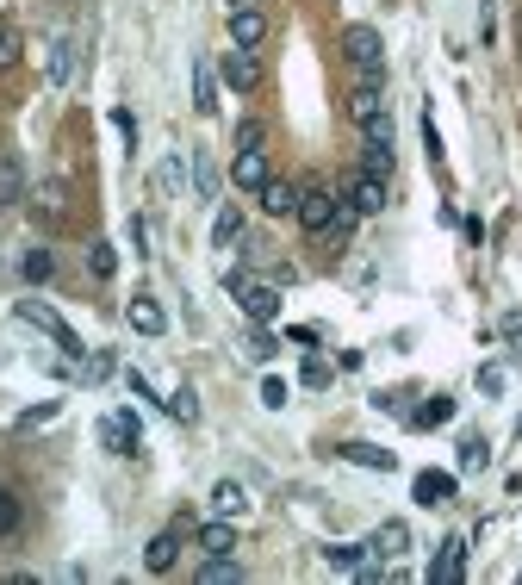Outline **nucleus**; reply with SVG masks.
I'll use <instances>...</instances> for the list:
<instances>
[{
	"instance_id": "23",
	"label": "nucleus",
	"mask_w": 522,
	"mask_h": 585,
	"mask_svg": "<svg viewBox=\"0 0 522 585\" xmlns=\"http://www.w3.org/2000/svg\"><path fill=\"white\" fill-rule=\"evenodd\" d=\"M112 268H119V249H112L106 237H94L87 243V274H94V281H112Z\"/></svg>"
},
{
	"instance_id": "36",
	"label": "nucleus",
	"mask_w": 522,
	"mask_h": 585,
	"mask_svg": "<svg viewBox=\"0 0 522 585\" xmlns=\"http://www.w3.org/2000/svg\"><path fill=\"white\" fill-rule=\"evenodd\" d=\"M193 187L206 193V200H212V193H218V175H212V162H206V156H193Z\"/></svg>"
},
{
	"instance_id": "34",
	"label": "nucleus",
	"mask_w": 522,
	"mask_h": 585,
	"mask_svg": "<svg viewBox=\"0 0 522 585\" xmlns=\"http://www.w3.org/2000/svg\"><path fill=\"white\" fill-rule=\"evenodd\" d=\"M361 169L386 181V175H392V150H386V144H367V162H361Z\"/></svg>"
},
{
	"instance_id": "39",
	"label": "nucleus",
	"mask_w": 522,
	"mask_h": 585,
	"mask_svg": "<svg viewBox=\"0 0 522 585\" xmlns=\"http://www.w3.org/2000/svg\"><path fill=\"white\" fill-rule=\"evenodd\" d=\"M243 355H249V361H268V355H274V337H268V330H255V337L243 343Z\"/></svg>"
},
{
	"instance_id": "35",
	"label": "nucleus",
	"mask_w": 522,
	"mask_h": 585,
	"mask_svg": "<svg viewBox=\"0 0 522 585\" xmlns=\"http://www.w3.org/2000/svg\"><path fill=\"white\" fill-rule=\"evenodd\" d=\"M485 461H491V449H485L479 436H467V442H460V467H467V473H473V467H485Z\"/></svg>"
},
{
	"instance_id": "12",
	"label": "nucleus",
	"mask_w": 522,
	"mask_h": 585,
	"mask_svg": "<svg viewBox=\"0 0 522 585\" xmlns=\"http://www.w3.org/2000/svg\"><path fill=\"white\" fill-rule=\"evenodd\" d=\"M348 119H355L361 131H367L373 119H386V94H380V81H361V88L348 94Z\"/></svg>"
},
{
	"instance_id": "25",
	"label": "nucleus",
	"mask_w": 522,
	"mask_h": 585,
	"mask_svg": "<svg viewBox=\"0 0 522 585\" xmlns=\"http://www.w3.org/2000/svg\"><path fill=\"white\" fill-rule=\"evenodd\" d=\"M324 561H330L336 573H355V567L367 561V542H330V548H324Z\"/></svg>"
},
{
	"instance_id": "10",
	"label": "nucleus",
	"mask_w": 522,
	"mask_h": 585,
	"mask_svg": "<svg viewBox=\"0 0 522 585\" xmlns=\"http://www.w3.org/2000/svg\"><path fill=\"white\" fill-rule=\"evenodd\" d=\"M460 573H467V536H448L429 567V585H460Z\"/></svg>"
},
{
	"instance_id": "37",
	"label": "nucleus",
	"mask_w": 522,
	"mask_h": 585,
	"mask_svg": "<svg viewBox=\"0 0 522 585\" xmlns=\"http://www.w3.org/2000/svg\"><path fill=\"white\" fill-rule=\"evenodd\" d=\"M299 380H305V386H330V361H317V355H311L305 368H299Z\"/></svg>"
},
{
	"instance_id": "29",
	"label": "nucleus",
	"mask_w": 522,
	"mask_h": 585,
	"mask_svg": "<svg viewBox=\"0 0 522 585\" xmlns=\"http://www.w3.org/2000/svg\"><path fill=\"white\" fill-rule=\"evenodd\" d=\"M19 57H25V32H19L13 19H0V69H13Z\"/></svg>"
},
{
	"instance_id": "24",
	"label": "nucleus",
	"mask_w": 522,
	"mask_h": 585,
	"mask_svg": "<svg viewBox=\"0 0 522 585\" xmlns=\"http://www.w3.org/2000/svg\"><path fill=\"white\" fill-rule=\"evenodd\" d=\"M206 585H243V567L230 561V554H206V567H199Z\"/></svg>"
},
{
	"instance_id": "40",
	"label": "nucleus",
	"mask_w": 522,
	"mask_h": 585,
	"mask_svg": "<svg viewBox=\"0 0 522 585\" xmlns=\"http://www.w3.org/2000/svg\"><path fill=\"white\" fill-rule=\"evenodd\" d=\"M261 137H268V131H261L255 119H243V125H237V150H261Z\"/></svg>"
},
{
	"instance_id": "42",
	"label": "nucleus",
	"mask_w": 522,
	"mask_h": 585,
	"mask_svg": "<svg viewBox=\"0 0 522 585\" xmlns=\"http://www.w3.org/2000/svg\"><path fill=\"white\" fill-rule=\"evenodd\" d=\"M367 144H386V150H392V119H373V125H367Z\"/></svg>"
},
{
	"instance_id": "16",
	"label": "nucleus",
	"mask_w": 522,
	"mask_h": 585,
	"mask_svg": "<svg viewBox=\"0 0 522 585\" xmlns=\"http://www.w3.org/2000/svg\"><path fill=\"white\" fill-rule=\"evenodd\" d=\"M174 561H181V529H162V536H150V548H143V567H150V573H168Z\"/></svg>"
},
{
	"instance_id": "4",
	"label": "nucleus",
	"mask_w": 522,
	"mask_h": 585,
	"mask_svg": "<svg viewBox=\"0 0 522 585\" xmlns=\"http://www.w3.org/2000/svg\"><path fill=\"white\" fill-rule=\"evenodd\" d=\"M100 442L112 455H143V424H137V411H106L100 417Z\"/></svg>"
},
{
	"instance_id": "1",
	"label": "nucleus",
	"mask_w": 522,
	"mask_h": 585,
	"mask_svg": "<svg viewBox=\"0 0 522 585\" xmlns=\"http://www.w3.org/2000/svg\"><path fill=\"white\" fill-rule=\"evenodd\" d=\"M342 57L355 63L361 81H380V75H386V44H380V32H373V25H348V32H342Z\"/></svg>"
},
{
	"instance_id": "8",
	"label": "nucleus",
	"mask_w": 522,
	"mask_h": 585,
	"mask_svg": "<svg viewBox=\"0 0 522 585\" xmlns=\"http://www.w3.org/2000/svg\"><path fill=\"white\" fill-rule=\"evenodd\" d=\"M454 492H460V480H454V473H435V467H423L417 480H411V498H417V505H429V511L454 505Z\"/></svg>"
},
{
	"instance_id": "9",
	"label": "nucleus",
	"mask_w": 522,
	"mask_h": 585,
	"mask_svg": "<svg viewBox=\"0 0 522 585\" xmlns=\"http://www.w3.org/2000/svg\"><path fill=\"white\" fill-rule=\"evenodd\" d=\"M230 44H237V50H261V44H268V19H261V7H230Z\"/></svg>"
},
{
	"instance_id": "17",
	"label": "nucleus",
	"mask_w": 522,
	"mask_h": 585,
	"mask_svg": "<svg viewBox=\"0 0 522 585\" xmlns=\"http://www.w3.org/2000/svg\"><path fill=\"white\" fill-rule=\"evenodd\" d=\"M367 554H380V561L411 554V529H404V523H380V529H373V542H367Z\"/></svg>"
},
{
	"instance_id": "33",
	"label": "nucleus",
	"mask_w": 522,
	"mask_h": 585,
	"mask_svg": "<svg viewBox=\"0 0 522 585\" xmlns=\"http://www.w3.org/2000/svg\"><path fill=\"white\" fill-rule=\"evenodd\" d=\"M19 492H7V486H0V536H13V529H19Z\"/></svg>"
},
{
	"instance_id": "43",
	"label": "nucleus",
	"mask_w": 522,
	"mask_h": 585,
	"mask_svg": "<svg viewBox=\"0 0 522 585\" xmlns=\"http://www.w3.org/2000/svg\"><path fill=\"white\" fill-rule=\"evenodd\" d=\"M479 386L485 393H504V368H479Z\"/></svg>"
},
{
	"instance_id": "22",
	"label": "nucleus",
	"mask_w": 522,
	"mask_h": 585,
	"mask_svg": "<svg viewBox=\"0 0 522 585\" xmlns=\"http://www.w3.org/2000/svg\"><path fill=\"white\" fill-rule=\"evenodd\" d=\"M199 548H206V554H230V548H237V529H230V517H212L206 529H199Z\"/></svg>"
},
{
	"instance_id": "44",
	"label": "nucleus",
	"mask_w": 522,
	"mask_h": 585,
	"mask_svg": "<svg viewBox=\"0 0 522 585\" xmlns=\"http://www.w3.org/2000/svg\"><path fill=\"white\" fill-rule=\"evenodd\" d=\"M504 337H510V343L522 349V318H510V324H504Z\"/></svg>"
},
{
	"instance_id": "21",
	"label": "nucleus",
	"mask_w": 522,
	"mask_h": 585,
	"mask_svg": "<svg viewBox=\"0 0 522 585\" xmlns=\"http://www.w3.org/2000/svg\"><path fill=\"white\" fill-rule=\"evenodd\" d=\"M212 511H218V517H243V511H249V492H243L237 480H218V486H212Z\"/></svg>"
},
{
	"instance_id": "32",
	"label": "nucleus",
	"mask_w": 522,
	"mask_h": 585,
	"mask_svg": "<svg viewBox=\"0 0 522 585\" xmlns=\"http://www.w3.org/2000/svg\"><path fill=\"white\" fill-rule=\"evenodd\" d=\"M56 411H63V405H56V399H44V405H32V411H19V417H13V430H19V436H25V430H44Z\"/></svg>"
},
{
	"instance_id": "7",
	"label": "nucleus",
	"mask_w": 522,
	"mask_h": 585,
	"mask_svg": "<svg viewBox=\"0 0 522 585\" xmlns=\"http://www.w3.org/2000/svg\"><path fill=\"white\" fill-rule=\"evenodd\" d=\"M25 200H32L38 225H63V218H69V181H38Z\"/></svg>"
},
{
	"instance_id": "15",
	"label": "nucleus",
	"mask_w": 522,
	"mask_h": 585,
	"mask_svg": "<svg viewBox=\"0 0 522 585\" xmlns=\"http://www.w3.org/2000/svg\"><path fill=\"white\" fill-rule=\"evenodd\" d=\"M125 324H131V330H143V337H162V330H168V318H162V305H156L150 293H137V299L125 305Z\"/></svg>"
},
{
	"instance_id": "5",
	"label": "nucleus",
	"mask_w": 522,
	"mask_h": 585,
	"mask_svg": "<svg viewBox=\"0 0 522 585\" xmlns=\"http://www.w3.org/2000/svg\"><path fill=\"white\" fill-rule=\"evenodd\" d=\"M230 299H237L255 324H274V318H280V293L261 287V281H243V274H230Z\"/></svg>"
},
{
	"instance_id": "13",
	"label": "nucleus",
	"mask_w": 522,
	"mask_h": 585,
	"mask_svg": "<svg viewBox=\"0 0 522 585\" xmlns=\"http://www.w3.org/2000/svg\"><path fill=\"white\" fill-rule=\"evenodd\" d=\"M224 81H230V88H237V94H249L255 81H261V63H255V50H237V44H230V50H224Z\"/></svg>"
},
{
	"instance_id": "18",
	"label": "nucleus",
	"mask_w": 522,
	"mask_h": 585,
	"mask_svg": "<svg viewBox=\"0 0 522 585\" xmlns=\"http://www.w3.org/2000/svg\"><path fill=\"white\" fill-rule=\"evenodd\" d=\"M336 455L355 461V467H373V473H392V467H398V455H392V449H373V442H342Z\"/></svg>"
},
{
	"instance_id": "11",
	"label": "nucleus",
	"mask_w": 522,
	"mask_h": 585,
	"mask_svg": "<svg viewBox=\"0 0 522 585\" xmlns=\"http://www.w3.org/2000/svg\"><path fill=\"white\" fill-rule=\"evenodd\" d=\"M268 150H237V162H230V181H237L243 193H261V181H268Z\"/></svg>"
},
{
	"instance_id": "38",
	"label": "nucleus",
	"mask_w": 522,
	"mask_h": 585,
	"mask_svg": "<svg viewBox=\"0 0 522 585\" xmlns=\"http://www.w3.org/2000/svg\"><path fill=\"white\" fill-rule=\"evenodd\" d=\"M261 405H268V411H280V405H286V380H274V374L261 380Z\"/></svg>"
},
{
	"instance_id": "2",
	"label": "nucleus",
	"mask_w": 522,
	"mask_h": 585,
	"mask_svg": "<svg viewBox=\"0 0 522 585\" xmlns=\"http://www.w3.org/2000/svg\"><path fill=\"white\" fill-rule=\"evenodd\" d=\"M13 312H19L25 324H32V330H44V337H56V349H63L69 361H87V349H81V337H75V330H69L63 318H56V312H50V305H44V299H19V305H13Z\"/></svg>"
},
{
	"instance_id": "28",
	"label": "nucleus",
	"mask_w": 522,
	"mask_h": 585,
	"mask_svg": "<svg viewBox=\"0 0 522 585\" xmlns=\"http://www.w3.org/2000/svg\"><path fill=\"white\" fill-rule=\"evenodd\" d=\"M448 417H454V399L442 393V399H429L423 411H411V430H435V424H448Z\"/></svg>"
},
{
	"instance_id": "31",
	"label": "nucleus",
	"mask_w": 522,
	"mask_h": 585,
	"mask_svg": "<svg viewBox=\"0 0 522 585\" xmlns=\"http://www.w3.org/2000/svg\"><path fill=\"white\" fill-rule=\"evenodd\" d=\"M162 405H168V417H181V424H193V417H199V399H193V386H174V393H168Z\"/></svg>"
},
{
	"instance_id": "45",
	"label": "nucleus",
	"mask_w": 522,
	"mask_h": 585,
	"mask_svg": "<svg viewBox=\"0 0 522 585\" xmlns=\"http://www.w3.org/2000/svg\"><path fill=\"white\" fill-rule=\"evenodd\" d=\"M230 7H255V0H230Z\"/></svg>"
},
{
	"instance_id": "20",
	"label": "nucleus",
	"mask_w": 522,
	"mask_h": 585,
	"mask_svg": "<svg viewBox=\"0 0 522 585\" xmlns=\"http://www.w3.org/2000/svg\"><path fill=\"white\" fill-rule=\"evenodd\" d=\"M25 169H19V156H0V206H19L25 200Z\"/></svg>"
},
{
	"instance_id": "14",
	"label": "nucleus",
	"mask_w": 522,
	"mask_h": 585,
	"mask_svg": "<svg viewBox=\"0 0 522 585\" xmlns=\"http://www.w3.org/2000/svg\"><path fill=\"white\" fill-rule=\"evenodd\" d=\"M261 212L293 218V212H299V187H293V181H280V175H268V181H261Z\"/></svg>"
},
{
	"instance_id": "30",
	"label": "nucleus",
	"mask_w": 522,
	"mask_h": 585,
	"mask_svg": "<svg viewBox=\"0 0 522 585\" xmlns=\"http://www.w3.org/2000/svg\"><path fill=\"white\" fill-rule=\"evenodd\" d=\"M19 274H25V281H50V274H56V256H50V249H25V256H19Z\"/></svg>"
},
{
	"instance_id": "27",
	"label": "nucleus",
	"mask_w": 522,
	"mask_h": 585,
	"mask_svg": "<svg viewBox=\"0 0 522 585\" xmlns=\"http://www.w3.org/2000/svg\"><path fill=\"white\" fill-rule=\"evenodd\" d=\"M193 106H199V113H218V88H212V63H193Z\"/></svg>"
},
{
	"instance_id": "26",
	"label": "nucleus",
	"mask_w": 522,
	"mask_h": 585,
	"mask_svg": "<svg viewBox=\"0 0 522 585\" xmlns=\"http://www.w3.org/2000/svg\"><path fill=\"white\" fill-rule=\"evenodd\" d=\"M237 237H243V212H237V206H218V218H212V243L230 249Z\"/></svg>"
},
{
	"instance_id": "3",
	"label": "nucleus",
	"mask_w": 522,
	"mask_h": 585,
	"mask_svg": "<svg viewBox=\"0 0 522 585\" xmlns=\"http://www.w3.org/2000/svg\"><path fill=\"white\" fill-rule=\"evenodd\" d=\"M336 200H342V193H330V187H299V225L311 231V237H330L336 231Z\"/></svg>"
},
{
	"instance_id": "19",
	"label": "nucleus",
	"mask_w": 522,
	"mask_h": 585,
	"mask_svg": "<svg viewBox=\"0 0 522 585\" xmlns=\"http://www.w3.org/2000/svg\"><path fill=\"white\" fill-rule=\"evenodd\" d=\"M69 75H75V38H50V88H69Z\"/></svg>"
},
{
	"instance_id": "41",
	"label": "nucleus",
	"mask_w": 522,
	"mask_h": 585,
	"mask_svg": "<svg viewBox=\"0 0 522 585\" xmlns=\"http://www.w3.org/2000/svg\"><path fill=\"white\" fill-rule=\"evenodd\" d=\"M181 181H187V169H181V156H168V162H162V187L174 193V187H181Z\"/></svg>"
},
{
	"instance_id": "6",
	"label": "nucleus",
	"mask_w": 522,
	"mask_h": 585,
	"mask_svg": "<svg viewBox=\"0 0 522 585\" xmlns=\"http://www.w3.org/2000/svg\"><path fill=\"white\" fill-rule=\"evenodd\" d=\"M342 193H348V206H355L361 218H373V212H386V206H392L386 181H380V175H367V169H361V175H348V187H342Z\"/></svg>"
}]
</instances>
